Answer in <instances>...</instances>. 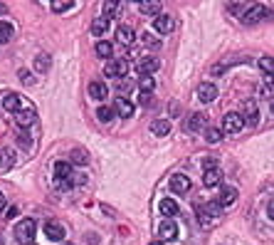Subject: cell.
Here are the masks:
<instances>
[{
	"mask_svg": "<svg viewBox=\"0 0 274 245\" xmlns=\"http://www.w3.org/2000/svg\"><path fill=\"white\" fill-rule=\"evenodd\" d=\"M97 116H99V121H111L114 109H111V107H99V109H97Z\"/></svg>",
	"mask_w": 274,
	"mask_h": 245,
	"instance_id": "cell-34",
	"label": "cell"
},
{
	"mask_svg": "<svg viewBox=\"0 0 274 245\" xmlns=\"http://www.w3.org/2000/svg\"><path fill=\"white\" fill-rule=\"evenodd\" d=\"M0 13H5V5L3 3H0Z\"/></svg>",
	"mask_w": 274,
	"mask_h": 245,
	"instance_id": "cell-43",
	"label": "cell"
},
{
	"mask_svg": "<svg viewBox=\"0 0 274 245\" xmlns=\"http://www.w3.org/2000/svg\"><path fill=\"white\" fill-rule=\"evenodd\" d=\"M35 119H37V114H35V109H32V107H27V109H20V111L15 114V121H18V127H20V129H27V127H32V124H35Z\"/></svg>",
	"mask_w": 274,
	"mask_h": 245,
	"instance_id": "cell-10",
	"label": "cell"
},
{
	"mask_svg": "<svg viewBox=\"0 0 274 245\" xmlns=\"http://www.w3.org/2000/svg\"><path fill=\"white\" fill-rule=\"evenodd\" d=\"M269 18H272V13H269L264 5H250L247 13L242 15V22H245V25H257V22H264V20H269Z\"/></svg>",
	"mask_w": 274,
	"mask_h": 245,
	"instance_id": "cell-3",
	"label": "cell"
},
{
	"mask_svg": "<svg viewBox=\"0 0 274 245\" xmlns=\"http://www.w3.org/2000/svg\"><path fill=\"white\" fill-rule=\"evenodd\" d=\"M195 216H198V223L203 225V228H208V225H213L215 221H217V208L215 206H195Z\"/></svg>",
	"mask_w": 274,
	"mask_h": 245,
	"instance_id": "cell-4",
	"label": "cell"
},
{
	"mask_svg": "<svg viewBox=\"0 0 274 245\" xmlns=\"http://www.w3.org/2000/svg\"><path fill=\"white\" fill-rule=\"evenodd\" d=\"M222 139V129H215V127H208L205 129V141L208 144H217Z\"/></svg>",
	"mask_w": 274,
	"mask_h": 245,
	"instance_id": "cell-29",
	"label": "cell"
},
{
	"mask_svg": "<svg viewBox=\"0 0 274 245\" xmlns=\"http://www.w3.org/2000/svg\"><path fill=\"white\" fill-rule=\"evenodd\" d=\"M267 216H269V218L274 221V198H272V200L267 203Z\"/></svg>",
	"mask_w": 274,
	"mask_h": 245,
	"instance_id": "cell-39",
	"label": "cell"
},
{
	"mask_svg": "<svg viewBox=\"0 0 274 245\" xmlns=\"http://www.w3.org/2000/svg\"><path fill=\"white\" fill-rule=\"evenodd\" d=\"M18 144H20L22 149H32V139H30V134H27V132H20V134H18Z\"/></svg>",
	"mask_w": 274,
	"mask_h": 245,
	"instance_id": "cell-36",
	"label": "cell"
},
{
	"mask_svg": "<svg viewBox=\"0 0 274 245\" xmlns=\"http://www.w3.org/2000/svg\"><path fill=\"white\" fill-rule=\"evenodd\" d=\"M94 50H97L99 57H111V43H106V40H99Z\"/></svg>",
	"mask_w": 274,
	"mask_h": 245,
	"instance_id": "cell-31",
	"label": "cell"
},
{
	"mask_svg": "<svg viewBox=\"0 0 274 245\" xmlns=\"http://www.w3.org/2000/svg\"><path fill=\"white\" fill-rule=\"evenodd\" d=\"M158 235H161L163 240H173V238H178V225H176L173 221H163V223L158 225Z\"/></svg>",
	"mask_w": 274,
	"mask_h": 245,
	"instance_id": "cell-18",
	"label": "cell"
},
{
	"mask_svg": "<svg viewBox=\"0 0 274 245\" xmlns=\"http://www.w3.org/2000/svg\"><path fill=\"white\" fill-rule=\"evenodd\" d=\"M13 35H15L13 25L8 20H0V45H8L10 40H13Z\"/></svg>",
	"mask_w": 274,
	"mask_h": 245,
	"instance_id": "cell-23",
	"label": "cell"
},
{
	"mask_svg": "<svg viewBox=\"0 0 274 245\" xmlns=\"http://www.w3.org/2000/svg\"><path fill=\"white\" fill-rule=\"evenodd\" d=\"M259 69L272 77L274 74V57H259Z\"/></svg>",
	"mask_w": 274,
	"mask_h": 245,
	"instance_id": "cell-30",
	"label": "cell"
},
{
	"mask_svg": "<svg viewBox=\"0 0 274 245\" xmlns=\"http://www.w3.org/2000/svg\"><path fill=\"white\" fill-rule=\"evenodd\" d=\"M35 67L40 69V72H47V69H50V57H47V55H40V57L35 60Z\"/></svg>",
	"mask_w": 274,
	"mask_h": 245,
	"instance_id": "cell-35",
	"label": "cell"
},
{
	"mask_svg": "<svg viewBox=\"0 0 274 245\" xmlns=\"http://www.w3.org/2000/svg\"><path fill=\"white\" fill-rule=\"evenodd\" d=\"M269 107H272V111H274V99H272V104H269Z\"/></svg>",
	"mask_w": 274,
	"mask_h": 245,
	"instance_id": "cell-44",
	"label": "cell"
},
{
	"mask_svg": "<svg viewBox=\"0 0 274 245\" xmlns=\"http://www.w3.org/2000/svg\"><path fill=\"white\" fill-rule=\"evenodd\" d=\"M15 216H18V208H15V206H13V208H8V211H5V218H8V221H13V218H15Z\"/></svg>",
	"mask_w": 274,
	"mask_h": 245,
	"instance_id": "cell-40",
	"label": "cell"
},
{
	"mask_svg": "<svg viewBox=\"0 0 274 245\" xmlns=\"http://www.w3.org/2000/svg\"><path fill=\"white\" fill-rule=\"evenodd\" d=\"M35 233H37V225H35L32 218H25V221H20V223L15 225V240L22 243V245H32Z\"/></svg>",
	"mask_w": 274,
	"mask_h": 245,
	"instance_id": "cell-1",
	"label": "cell"
},
{
	"mask_svg": "<svg viewBox=\"0 0 274 245\" xmlns=\"http://www.w3.org/2000/svg\"><path fill=\"white\" fill-rule=\"evenodd\" d=\"M235 200H237V188L225 186V188L220 191V196H217V206H220V208H230Z\"/></svg>",
	"mask_w": 274,
	"mask_h": 245,
	"instance_id": "cell-11",
	"label": "cell"
},
{
	"mask_svg": "<svg viewBox=\"0 0 274 245\" xmlns=\"http://www.w3.org/2000/svg\"><path fill=\"white\" fill-rule=\"evenodd\" d=\"M3 107L8 111H20V94H15V92L3 94Z\"/></svg>",
	"mask_w": 274,
	"mask_h": 245,
	"instance_id": "cell-22",
	"label": "cell"
},
{
	"mask_svg": "<svg viewBox=\"0 0 274 245\" xmlns=\"http://www.w3.org/2000/svg\"><path fill=\"white\" fill-rule=\"evenodd\" d=\"M158 67H161L158 57H141V60H138V65H136V69H138V74H141V77H151Z\"/></svg>",
	"mask_w": 274,
	"mask_h": 245,
	"instance_id": "cell-7",
	"label": "cell"
},
{
	"mask_svg": "<svg viewBox=\"0 0 274 245\" xmlns=\"http://www.w3.org/2000/svg\"><path fill=\"white\" fill-rule=\"evenodd\" d=\"M20 82L22 85H32V74L27 69H20Z\"/></svg>",
	"mask_w": 274,
	"mask_h": 245,
	"instance_id": "cell-38",
	"label": "cell"
},
{
	"mask_svg": "<svg viewBox=\"0 0 274 245\" xmlns=\"http://www.w3.org/2000/svg\"><path fill=\"white\" fill-rule=\"evenodd\" d=\"M205 124H208V116H205L203 111H195V114H190V116L185 119L183 129H185V132H200Z\"/></svg>",
	"mask_w": 274,
	"mask_h": 245,
	"instance_id": "cell-6",
	"label": "cell"
},
{
	"mask_svg": "<svg viewBox=\"0 0 274 245\" xmlns=\"http://www.w3.org/2000/svg\"><path fill=\"white\" fill-rule=\"evenodd\" d=\"M116 40H119L121 45H134V40H136L134 27H129V25H119V27H116Z\"/></svg>",
	"mask_w": 274,
	"mask_h": 245,
	"instance_id": "cell-14",
	"label": "cell"
},
{
	"mask_svg": "<svg viewBox=\"0 0 274 245\" xmlns=\"http://www.w3.org/2000/svg\"><path fill=\"white\" fill-rule=\"evenodd\" d=\"M114 111L119 114V116H124V119H131L134 116V104L126 97H116L114 99Z\"/></svg>",
	"mask_w": 274,
	"mask_h": 245,
	"instance_id": "cell-9",
	"label": "cell"
},
{
	"mask_svg": "<svg viewBox=\"0 0 274 245\" xmlns=\"http://www.w3.org/2000/svg\"><path fill=\"white\" fill-rule=\"evenodd\" d=\"M151 245H163V243H151Z\"/></svg>",
	"mask_w": 274,
	"mask_h": 245,
	"instance_id": "cell-45",
	"label": "cell"
},
{
	"mask_svg": "<svg viewBox=\"0 0 274 245\" xmlns=\"http://www.w3.org/2000/svg\"><path fill=\"white\" fill-rule=\"evenodd\" d=\"M203 183L208 186V188H215V186H220L222 183V171L215 166V169H205V174H203Z\"/></svg>",
	"mask_w": 274,
	"mask_h": 245,
	"instance_id": "cell-15",
	"label": "cell"
},
{
	"mask_svg": "<svg viewBox=\"0 0 274 245\" xmlns=\"http://www.w3.org/2000/svg\"><path fill=\"white\" fill-rule=\"evenodd\" d=\"M3 208H5V196L0 193V211H3Z\"/></svg>",
	"mask_w": 274,
	"mask_h": 245,
	"instance_id": "cell-42",
	"label": "cell"
},
{
	"mask_svg": "<svg viewBox=\"0 0 274 245\" xmlns=\"http://www.w3.org/2000/svg\"><path fill=\"white\" fill-rule=\"evenodd\" d=\"M101 8H104V18H106V15H114L116 10H119V3H111V0H106Z\"/></svg>",
	"mask_w": 274,
	"mask_h": 245,
	"instance_id": "cell-37",
	"label": "cell"
},
{
	"mask_svg": "<svg viewBox=\"0 0 274 245\" xmlns=\"http://www.w3.org/2000/svg\"><path fill=\"white\" fill-rule=\"evenodd\" d=\"M173 25H176V22H173V18H171V15H166V13H161L158 18L153 20V27L158 30V32H163V35H166V32H171V30H173Z\"/></svg>",
	"mask_w": 274,
	"mask_h": 245,
	"instance_id": "cell-17",
	"label": "cell"
},
{
	"mask_svg": "<svg viewBox=\"0 0 274 245\" xmlns=\"http://www.w3.org/2000/svg\"><path fill=\"white\" fill-rule=\"evenodd\" d=\"M138 85H141V92H143V94H151L153 87H156V82H153V77H141Z\"/></svg>",
	"mask_w": 274,
	"mask_h": 245,
	"instance_id": "cell-32",
	"label": "cell"
},
{
	"mask_svg": "<svg viewBox=\"0 0 274 245\" xmlns=\"http://www.w3.org/2000/svg\"><path fill=\"white\" fill-rule=\"evenodd\" d=\"M171 132V121L168 119H156V121H151V134L153 136H166Z\"/></svg>",
	"mask_w": 274,
	"mask_h": 245,
	"instance_id": "cell-19",
	"label": "cell"
},
{
	"mask_svg": "<svg viewBox=\"0 0 274 245\" xmlns=\"http://www.w3.org/2000/svg\"><path fill=\"white\" fill-rule=\"evenodd\" d=\"M13 163H15V154L10 149H0V169H13Z\"/></svg>",
	"mask_w": 274,
	"mask_h": 245,
	"instance_id": "cell-26",
	"label": "cell"
},
{
	"mask_svg": "<svg viewBox=\"0 0 274 245\" xmlns=\"http://www.w3.org/2000/svg\"><path fill=\"white\" fill-rule=\"evenodd\" d=\"M151 102V94H141V104H148Z\"/></svg>",
	"mask_w": 274,
	"mask_h": 245,
	"instance_id": "cell-41",
	"label": "cell"
},
{
	"mask_svg": "<svg viewBox=\"0 0 274 245\" xmlns=\"http://www.w3.org/2000/svg\"><path fill=\"white\" fill-rule=\"evenodd\" d=\"M106 30H109V18L101 15V18H97V20L92 22V35H94V37H101Z\"/></svg>",
	"mask_w": 274,
	"mask_h": 245,
	"instance_id": "cell-25",
	"label": "cell"
},
{
	"mask_svg": "<svg viewBox=\"0 0 274 245\" xmlns=\"http://www.w3.org/2000/svg\"><path fill=\"white\" fill-rule=\"evenodd\" d=\"M171 191H173V193H178V196L188 193V191H190V178H188V176H183V174L171 176Z\"/></svg>",
	"mask_w": 274,
	"mask_h": 245,
	"instance_id": "cell-12",
	"label": "cell"
},
{
	"mask_svg": "<svg viewBox=\"0 0 274 245\" xmlns=\"http://www.w3.org/2000/svg\"><path fill=\"white\" fill-rule=\"evenodd\" d=\"M69 158H72V163H79V166H84V163L89 161V156H87V151H84V149H72Z\"/></svg>",
	"mask_w": 274,
	"mask_h": 245,
	"instance_id": "cell-28",
	"label": "cell"
},
{
	"mask_svg": "<svg viewBox=\"0 0 274 245\" xmlns=\"http://www.w3.org/2000/svg\"><path fill=\"white\" fill-rule=\"evenodd\" d=\"M67 178H74V174H72V163L57 161V163H55V181H67Z\"/></svg>",
	"mask_w": 274,
	"mask_h": 245,
	"instance_id": "cell-16",
	"label": "cell"
},
{
	"mask_svg": "<svg viewBox=\"0 0 274 245\" xmlns=\"http://www.w3.org/2000/svg\"><path fill=\"white\" fill-rule=\"evenodd\" d=\"M245 121H247V124L250 127H257V121H259V111H257V104L254 102H247L245 104Z\"/></svg>",
	"mask_w": 274,
	"mask_h": 245,
	"instance_id": "cell-21",
	"label": "cell"
},
{
	"mask_svg": "<svg viewBox=\"0 0 274 245\" xmlns=\"http://www.w3.org/2000/svg\"><path fill=\"white\" fill-rule=\"evenodd\" d=\"M89 97L97 99V102H101V99L109 97V89H106L104 82H92V85H89Z\"/></svg>",
	"mask_w": 274,
	"mask_h": 245,
	"instance_id": "cell-20",
	"label": "cell"
},
{
	"mask_svg": "<svg viewBox=\"0 0 274 245\" xmlns=\"http://www.w3.org/2000/svg\"><path fill=\"white\" fill-rule=\"evenodd\" d=\"M138 10H141L143 15H156V18H158V15H161V3H141Z\"/></svg>",
	"mask_w": 274,
	"mask_h": 245,
	"instance_id": "cell-27",
	"label": "cell"
},
{
	"mask_svg": "<svg viewBox=\"0 0 274 245\" xmlns=\"http://www.w3.org/2000/svg\"><path fill=\"white\" fill-rule=\"evenodd\" d=\"M198 99H200L203 104L215 102V99H217V87L213 85V82H203V85L198 87Z\"/></svg>",
	"mask_w": 274,
	"mask_h": 245,
	"instance_id": "cell-8",
	"label": "cell"
},
{
	"mask_svg": "<svg viewBox=\"0 0 274 245\" xmlns=\"http://www.w3.org/2000/svg\"><path fill=\"white\" fill-rule=\"evenodd\" d=\"M45 235H47L50 240L59 243V240L64 238V228H62V223H57V221H47V223H45Z\"/></svg>",
	"mask_w": 274,
	"mask_h": 245,
	"instance_id": "cell-13",
	"label": "cell"
},
{
	"mask_svg": "<svg viewBox=\"0 0 274 245\" xmlns=\"http://www.w3.org/2000/svg\"><path fill=\"white\" fill-rule=\"evenodd\" d=\"M126 72H129V62L126 60H111V62H106V67H104V74L106 77H126Z\"/></svg>",
	"mask_w": 274,
	"mask_h": 245,
	"instance_id": "cell-5",
	"label": "cell"
},
{
	"mask_svg": "<svg viewBox=\"0 0 274 245\" xmlns=\"http://www.w3.org/2000/svg\"><path fill=\"white\" fill-rule=\"evenodd\" d=\"M158 208H161V213H163V216H168V221H171L173 216H178V203H176V200H171V198H163Z\"/></svg>",
	"mask_w": 274,
	"mask_h": 245,
	"instance_id": "cell-24",
	"label": "cell"
},
{
	"mask_svg": "<svg viewBox=\"0 0 274 245\" xmlns=\"http://www.w3.org/2000/svg\"><path fill=\"white\" fill-rule=\"evenodd\" d=\"M245 124H247L245 116L237 114V111H227V114L222 116V132H225V134H237V132H242Z\"/></svg>",
	"mask_w": 274,
	"mask_h": 245,
	"instance_id": "cell-2",
	"label": "cell"
},
{
	"mask_svg": "<svg viewBox=\"0 0 274 245\" xmlns=\"http://www.w3.org/2000/svg\"><path fill=\"white\" fill-rule=\"evenodd\" d=\"M74 3H72V0H55V3H52V10L55 13H64V10H69Z\"/></svg>",
	"mask_w": 274,
	"mask_h": 245,
	"instance_id": "cell-33",
	"label": "cell"
}]
</instances>
